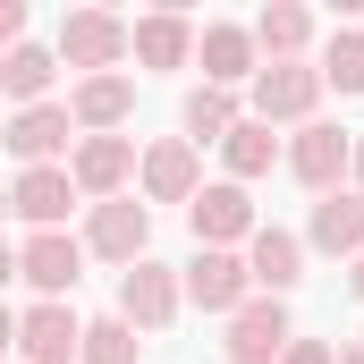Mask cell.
<instances>
[{
  "label": "cell",
  "instance_id": "obj_8",
  "mask_svg": "<svg viewBox=\"0 0 364 364\" xmlns=\"http://www.w3.org/2000/svg\"><path fill=\"white\" fill-rule=\"evenodd\" d=\"M144 246H153V212L136 203V195H119V203H93L85 220V255H102V263H144Z\"/></svg>",
  "mask_w": 364,
  "mask_h": 364
},
{
  "label": "cell",
  "instance_id": "obj_13",
  "mask_svg": "<svg viewBox=\"0 0 364 364\" xmlns=\"http://www.w3.org/2000/svg\"><path fill=\"white\" fill-rule=\"evenodd\" d=\"M220 348H229V364H279L288 348H296V331H288V305H279V296H255V305L229 322V339H220Z\"/></svg>",
  "mask_w": 364,
  "mask_h": 364
},
{
  "label": "cell",
  "instance_id": "obj_30",
  "mask_svg": "<svg viewBox=\"0 0 364 364\" xmlns=\"http://www.w3.org/2000/svg\"><path fill=\"white\" fill-rule=\"evenodd\" d=\"M356 348H364V339H356Z\"/></svg>",
  "mask_w": 364,
  "mask_h": 364
},
{
  "label": "cell",
  "instance_id": "obj_1",
  "mask_svg": "<svg viewBox=\"0 0 364 364\" xmlns=\"http://www.w3.org/2000/svg\"><path fill=\"white\" fill-rule=\"evenodd\" d=\"M60 60L85 77H119V60H136V26L119 9H68L60 17Z\"/></svg>",
  "mask_w": 364,
  "mask_h": 364
},
{
  "label": "cell",
  "instance_id": "obj_24",
  "mask_svg": "<svg viewBox=\"0 0 364 364\" xmlns=\"http://www.w3.org/2000/svg\"><path fill=\"white\" fill-rule=\"evenodd\" d=\"M322 85L364 93V26H339V34L322 43Z\"/></svg>",
  "mask_w": 364,
  "mask_h": 364
},
{
  "label": "cell",
  "instance_id": "obj_28",
  "mask_svg": "<svg viewBox=\"0 0 364 364\" xmlns=\"http://www.w3.org/2000/svg\"><path fill=\"white\" fill-rule=\"evenodd\" d=\"M339 364H364V348H339Z\"/></svg>",
  "mask_w": 364,
  "mask_h": 364
},
{
  "label": "cell",
  "instance_id": "obj_27",
  "mask_svg": "<svg viewBox=\"0 0 364 364\" xmlns=\"http://www.w3.org/2000/svg\"><path fill=\"white\" fill-rule=\"evenodd\" d=\"M348 288H356V296H364V255H356V263H348Z\"/></svg>",
  "mask_w": 364,
  "mask_h": 364
},
{
  "label": "cell",
  "instance_id": "obj_14",
  "mask_svg": "<svg viewBox=\"0 0 364 364\" xmlns=\"http://www.w3.org/2000/svg\"><path fill=\"white\" fill-rule=\"evenodd\" d=\"M136 186H144V203H195V195H203V161H195V144H186V136L144 144V170H136Z\"/></svg>",
  "mask_w": 364,
  "mask_h": 364
},
{
  "label": "cell",
  "instance_id": "obj_21",
  "mask_svg": "<svg viewBox=\"0 0 364 364\" xmlns=\"http://www.w3.org/2000/svg\"><path fill=\"white\" fill-rule=\"evenodd\" d=\"M246 119H255V110H237L229 85H195V93H186V144H229Z\"/></svg>",
  "mask_w": 364,
  "mask_h": 364
},
{
  "label": "cell",
  "instance_id": "obj_29",
  "mask_svg": "<svg viewBox=\"0 0 364 364\" xmlns=\"http://www.w3.org/2000/svg\"><path fill=\"white\" fill-rule=\"evenodd\" d=\"M356 186H364V136H356Z\"/></svg>",
  "mask_w": 364,
  "mask_h": 364
},
{
  "label": "cell",
  "instance_id": "obj_15",
  "mask_svg": "<svg viewBox=\"0 0 364 364\" xmlns=\"http://www.w3.org/2000/svg\"><path fill=\"white\" fill-rule=\"evenodd\" d=\"M68 170H77V195H93V203H119V195H127V178H136L144 161H136V144H127V136H85Z\"/></svg>",
  "mask_w": 364,
  "mask_h": 364
},
{
  "label": "cell",
  "instance_id": "obj_20",
  "mask_svg": "<svg viewBox=\"0 0 364 364\" xmlns=\"http://www.w3.org/2000/svg\"><path fill=\"white\" fill-rule=\"evenodd\" d=\"M68 110H77V127H85V136H119V119L136 110V85H127V77H77Z\"/></svg>",
  "mask_w": 364,
  "mask_h": 364
},
{
  "label": "cell",
  "instance_id": "obj_3",
  "mask_svg": "<svg viewBox=\"0 0 364 364\" xmlns=\"http://www.w3.org/2000/svg\"><path fill=\"white\" fill-rule=\"evenodd\" d=\"M322 93H331V85H322L314 60H279V68L255 77V119H263V127H314Z\"/></svg>",
  "mask_w": 364,
  "mask_h": 364
},
{
  "label": "cell",
  "instance_id": "obj_17",
  "mask_svg": "<svg viewBox=\"0 0 364 364\" xmlns=\"http://www.w3.org/2000/svg\"><path fill=\"white\" fill-rule=\"evenodd\" d=\"M246 263H255V288H263V296H288V288L305 279V237L263 220V229H255V246H246Z\"/></svg>",
  "mask_w": 364,
  "mask_h": 364
},
{
  "label": "cell",
  "instance_id": "obj_19",
  "mask_svg": "<svg viewBox=\"0 0 364 364\" xmlns=\"http://www.w3.org/2000/svg\"><path fill=\"white\" fill-rule=\"evenodd\" d=\"M195 26H186V9H153V17H136V68H186L195 60Z\"/></svg>",
  "mask_w": 364,
  "mask_h": 364
},
{
  "label": "cell",
  "instance_id": "obj_6",
  "mask_svg": "<svg viewBox=\"0 0 364 364\" xmlns=\"http://www.w3.org/2000/svg\"><path fill=\"white\" fill-rule=\"evenodd\" d=\"M186 305V272H170V263H136V272H119V322H136V331H170Z\"/></svg>",
  "mask_w": 364,
  "mask_h": 364
},
{
  "label": "cell",
  "instance_id": "obj_4",
  "mask_svg": "<svg viewBox=\"0 0 364 364\" xmlns=\"http://www.w3.org/2000/svg\"><path fill=\"white\" fill-rule=\"evenodd\" d=\"M288 170H296V186H314V203H322V195H339V186L356 178V136L331 127V119H314V127H296Z\"/></svg>",
  "mask_w": 364,
  "mask_h": 364
},
{
  "label": "cell",
  "instance_id": "obj_7",
  "mask_svg": "<svg viewBox=\"0 0 364 364\" xmlns=\"http://www.w3.org/2000/svg\"><path fill=\"white\" fill-rule=\"evenodd\" d=\"M68 136H85L68 102H43V110H9V153H17V170H51V161H77V153H68Z\"/></svg>",
  "mask_w": 364,
  "mask_h": 364
},
{
  "label": "cell",
  "instance_id": "obj_22",
  "mask_svg": "<svg viewBox=\"0 0 364 364\" xmlns=\"http://www.w3.org/2000/svg\"><path fill=\"white\" fill-rule=\"evenodd\" d=\"M255 43H263V68H279V60H305V43H314V9L272 0V9L255 17Z\"/></svg>",
  "mask_w": 364,
  "mask_h": 364
},
{
  "label": "cell",
  "instance_id": "obj_23",
  "mask_svg": "<svg viewBox=\"0 0 364 364\" xmlns=\"http://www.w3.org/2000/svg\"><path fill=\"white\" fill-rule=\"evenodd\" d=\"M220 153H229V178L246 186V178H263V170H272V161H279V136H272V127H263V119H246V127H237V136H229Z\"/></svg>",
  "mask_w": 364,
  "mask_h": 364
},
{
  "label": "cell",
  "instance_id": "obj_9",
  "mask_svg": "<svg viewBox=\"0 0 364 364\" xmlns=\"http://www.w3.org/2000/svg\"><path fill=\"white\" fill-rule=\"evenodd\" d=\"M85 272V237H68V229H34L26 246H17V279L34 288V296H68Z\"/></svg>",
  "mask_w": 364,
  "mask_h": 364
},
{
  "label": "cell",
  "instance_id": "obj_5",
  "mask_svg": "<svg viewBox=\"0 0 364 364\" xmlns=\"http://www.w3.org/2000/svg\"><path fill=\"white\" fill-rule=\"evenodd\" d=\"M9 339H17V364H68V356H85V322L68 314V296H34V305L9 322Z\"/></svg>",
  "mask_w": 364,
  "mask_h": 364
},
{
  "label": "cell",
  "instance_id": "obj_10",
  "mask_svg": "<svg viewBox=\"0 0 364 364\" xmlns=\"http://www.w3.org/2000/svg\"><path fill=\"white\" fill-rule=\"evenodd\" d=\"M195 60H203V85H229V93L263 77V43H255V26H229V17H212V26H203Z\"/></svg>",
  "mask_w": 364,
  "mask_h": 364
},
{
  "label": "cell",
  "instance_id": "obj_25",
  "mask_svg": "<svg viewBox=\"0 0 364 364\" xmlns=\"http://www.w3.org/2000/svg\"><path fill=\"white\" fill-rule=\"evenodd\" d=\"M136 356H144L136 322H119V314H102V322H85V356H77V364H136Z\"/></svg>",
  "mask_w": 364,
  "mask_h": 364
},
{
  "label": "cell",
  "instance_id": "obj_11",
  "mask_svg": "<svg viewBox=\"0 0 364 364\" xmlns=\"http://www.w3.org/2000/svg\"><path fill=\"white\" fill-rule=\"evenodd\" d=\"M186 220H195V246H220V255H229L237 237L255 246V229H263V220H255V203H246V186H237V178L203 186V195L186 203Z\"/></svg>",
  "mask_w": 364,
  "mask_h": 364
},
{
  "label": "cell",
  "instance_id": "obj_26",
  "mask_svg": "<svg viewBox=\"0 0 364 364\" xmlns=\"http://www.w3.org/2000/svg\"><path fill=\"white\" fill-rule=\"evenodd\" d=\"M279 364H339V348H331V339H296Z\"/></svg>",
  "mask_w": 364,
  "mask_h": 364
},
{
  "label": "cell",
  "instance_id": "obj_18",
  "mask_svg": "<svg viewBox=\"0 0 364 364\" xmlns=\"http://www.w3.org/2000/svg\"><path fill=\"white\" fill-rule=\"evenodd\" d=\"M60 68H68L60 51H43V43H17V51L0 60V93H9V110H43Z\"/></svg>",
  "mask_w": 364,
  "mask_h": 364
},
{
  "label": "cell",
  "instance_id": "obj_2",
  "mask_svg": "<svg viewBox=\"0 0 364 364\" xmlns=\"http://www.w3.org/2000/svg\"><path fill=\"white\" fill-rule=\"evenodd\" d=\"M255 296H263V288H255V263H246V255H220V246H195V263H186V305H203V314L237 322V314H246Z\"/></svg>",
  "mask_w": 364,
  "mask_h": 364
},
{
  "label": "cell",
  "instance_id": "obj_16",
  "mask_svg": "<svg viewBox=\"0 0 364 364\" xmlns=\"http://www.w3.org/2000/svg\"><path fill=\"white\" fill-rule=\"evenodd\" d=\"M305 246H322V255H364V186H339V195H322L314 203V220H305Z\"/></svg>",
  "mask_w": 364,
  "mask_h": 364
},
{
  "label": "cell",
  "instance_id": "obj_12",
  "mask_svg": "<svg viewBox=\"0 0 364 364\" xmlns=\"http://www.w3.org/2000/svg\"><path fill=\"white\" fill-rule=\"evenodd\" d=\"M68 203H77V170H68V161L17 170V186H9V212L26 220V237H34V229H68Z\"/></svg>",
  "mask_w": 364,
  "mask_h": 364
}]
</instances>
